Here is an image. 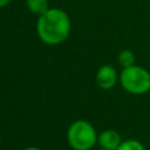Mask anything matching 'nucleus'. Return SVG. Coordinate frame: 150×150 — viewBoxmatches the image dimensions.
Returning <instances> with one entry per match:
<instances>
[{
  "label": "nucleus",
  "mask_w": 150,
  "mask_h": 150,
  "mask_svg": "<svg viewBox=\"0 0 150 150\" xmlns=\"http://www.w3.org/2000/svg\"><path fill=\"white\" fill-rule=\"evenodd\" d=\"M70 27L69 15L61 8H49L36 21L38 36L49 46L60 45L66 41L69 36Z\"/></svg>",
  "instance_id": "1"
},
{
  "label": "nucleus",
  "mask_w": 150,
  "mask_h": 150,
  "mask_svg": "<svg viewBox=\"0 0 150 150\" xmlns=\"http://www.w3.org/2000/svg\"><path fill=\"white\" fill-rule=\"evenodd\" d=\"M97 132L94 125L86 120L74 121L67 130V142L73 150H90L97 143Z\"/></svg>",
  "instance_id": "2"
},
{
  "label": "nucleus",
  "mask_w": 150,
  "mask_h": 150,
  "mask_svg": "<svg viewBox=\"0 0 150 150\" xmlns=\"http://www.w3.org/2000/svg\"><path fill=\"white\" fill-rule=\"evenodd\" d=\"M120 84L131 95H144L150 91V71L138 64L124 68L120 73Z\"/></svg>",
  "instance_id": "3"
},
{
  "label": "nucleus",
  "mask_w": 150,
  "mask_h": 150,
  "mask_svg": "<svg viewBox=\"0 0 150 150\" xmlns=\"http://www.w3.org/2000/svg\"><path fill=\"white\" fill-rule=\"evenodd\" d=\"M95 82L101 89L109 90L112 89L117 82H120V74H117V70L114 66L102 64L96 71Z\"/></svg>",
  "instance_id": "4"
},
{
  "label": "nucleus",
  "mask_w": 150,
  "mask_h": 150,
  "mask_svg": "<svg viewBox=\"0 0 150 150\" xmlns=\"http://www.w3.org/2000/svg\"><path fill=\"white\" fill-rule=\"evenodd\" d=\"M97 143L103 150H116L122 143V138L116 130L107 129L98 134Z\"/></svg>",
  "instance_id": "5"
},
{
  "label": "nucleus",
  "mask_w": 150,
  "mask_h": 150,
  "mask_svg": "<svg viewBox=\"0 0 150 150\" xmlns=\"http://www.w3.org/2000/svg\"><path fill=\"white\" fill-rule=\"evenodd\" d=\"M117 62L122 67V69L132 67L136 64V55L130 49H123L117 55Z\"/></svg>",
  "instance_id": "6"
},
{
  "label": "nucleus",
  "mask_w": 150,
  "mask_h": 150,
  "mask_svg": "<svg viewBox=\"0 0 150 150\" xmlns=\"http://www.w3.org/2000/svg\"><path fill=\"white\" fill-rule=\"evenodd\" d=\"M26 5H27V8L33 14H36L39 16L49 9L48 0H26Z\"/></svg>",
  "instance_id": "7"
},
{
  "label": "nucleus",
  "mask_w": 150,
  "mask_h": 150,
  "mask_svg": "<svg viewBox=\"0 0 150 150\" xmlns=\"http://www.w3.org/2000/svg\"><path fill=\"white\" fill-rule=\"evenodd\" d=\"M116 150H145V146L141 141L135 138H129L122 141V143L118 145Z\"/></svg>",
  "instance_id": "8"
},
{
  "label": "nucleus",
  "mask_w": 150,
  "mask_h": 150,
  "mask_svg": "<svg viewBox=\"0 0 150 150\" xmlns=\"http://www.w3.org/2000/svg\"><path fill=\"white\" fill-rule=\"evenodd\" d=\"M11 1H12V0H0V8H1V7L7 6V5H8Z\"/></svg>",
  "instance_id": "9"
},
{
  "label": "nucleus",
  "mask_w": 150,
  "mask_h": 150,
  "mask_svg": "<svg viewBox=\"0 0 150 150\" xmlns=\"http://www.w3.org/2000/svg\"><path fill=\"white\" fill-rule=\"evenodd\" d=\"M21 150H42V149H40L38 146H27V148H23Z\"/></svg>",
  "instance_id": "10"
}]
</instances>
